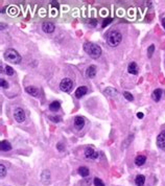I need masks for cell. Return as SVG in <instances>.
Returning <instances> with one entry per match:
<instances>
[{
	"instance_id": "cell-9",
	"label": "cell",
	"mask_w": 165,
	"mask_h": 186,
	"mask_svg": "<svg viewBox=\"0 0 165 186\" xmlns=\"http://www.w3.org/2000/svg\"><path fill=\"white\" fill-rule=\"evenodd\" d=\"M85 118L82 117V116H76L74 118V126L76 128V130H82L85 126Z\"/></svg>"
},
{
	"instance_id": "cell-31",
	"label": "cell",
	"mask_w": 165,
	"mask_h": 186,
	"mask_svg": "<svg viewBox=\"0 0 165 186\" xmlns=\"http://www.w3.org/2000/svg\"><path fill=\"white\" fill-rule=\"evenodd\" d=\"M111 22H112V19H111V18L105 19V21H103V27H105V26L108 25L109 23H111Z\"/></svg>"
},
{
	"instance_id": "cell-24",
	"label": "cell",
	"mask_w": 165,
	"mask_h": 186,
	"mask_svg": "<svg viewBox=\"0 0 165 186\" xmlns=\"http://www.w3.org/2000/svg\"><path fill=\"white\" fill-rule=\"evenodd\" d=\"M93 183H94V186H105V183H103V182L101 181V180L99 179V178H97V177L94 178Z\"/></svg>"
},
{
	"instance_id": "cell-26",
	"label": "cell",
	"mask_w": 165,
	"mask_h": 186,
	"mask_svg": "<svg viewBox=\"0 0 165 186\" xmlns=\"http://www.w3.org/2000/svg\"><path fill=\"white\" fill-rule=\"evenodd\" d=\"M154 51H155V45H151L148 48H147V57H153V53H154Z\"/></svg>"
},
{
	"instance_id": "cell-27",
	"label": "cell",
	"mask_w": 165,
	"mask_h": 186,
	"mask_svg": "<svg viewBox=\"0 0 165 186\" xmlns=\"http://www.w3.org/2000/svg\"><path fill=\"white\" fill-rule=\"evenodd\" d=\"M48 118L51 120L52 122H61L62 121V118L60 117V116H48Z\"/></svg>"
},
{
	"instance_id": "cell-6",
	"label": "cell",
	"mask_w": 165,
	"mask_h": 186,
	"mask_svg": "<svg viewBox=\"0 0 165 186\" xmlns=\"http://www.w3.org/2000/svg\"><path fill=\"white\" fill-rule=\"evenodd\" d=\"M85 157L87 159H91V160H96L98 158V153L94 151L93 147H88L85 149Z\"/></svg>"
},
{
	"instance_id": "cell-5",
	"label": "cell",
	"mask_w": 165,
	"mask_h": 186,
	"mask_svg": "<svg viewBox=\"0 0 165 186\" xmlns=\"http://www.w3.org/2000/svg\"><path fill=\"white\" fill-rule=\"evenodd\" d=\"M14 118L16 119L17 122H24L26 119V115H25V112H24V110H23L22 108H16L14 110Z\"/></svg>"
},
{
	"instance_id": "cell-16",
	"label": "cell",
	"mask_w": 165,
	"mask_h": 186,
	"mask_svg": "<svg viewBox=\"0 0 165 186\" xmlns=\"http://www.w3.org/2000/svg\"><path fill=\"white\" fill-rule=\"evenodd\" d=\"M146 162V157L143 156V155H139V156L136 157L135 159V164L137 166H142L143 164Z\"/></svg>"
},
{
	"instance_id": "cell-7",
	"label": "cell",
	"mask_w": 165,
	"mask_h": 186,
	"mask_svg": "<svg viewBox=\"0 0 165 186\" xmlns=\"http://www.w3.org/2000/svg\"><path fill=\"white\" fill-rule=\"evenodd\" d=\"M42 29L46 34H51V32H55V26L52 22H49V21H45V22L42 23Z\"/></svg>"
},
{
	"instance_id": "cell-11",
	"label": "cell",
	"mask_w": 165,
	"mask_h": 186,
	"mask_svg": "<svg viewBox=\"0 0 165 186\" xmlns=\"http://www.w3.org/2000/svg\"><path fill=\"white\" fill-rule=\"evenodd\" d=\"M41 181L43 184H45V185H47V184H49V182H50V172H49V170L45 169L42 172L41 174Z\"/></svg>"
},
{
	"instance_id": "cell-18",
	"label": "cell",
	"mask_w": 165,
	"mask_h": 186,
	"mask_svg": "<svg viewBox=\"0 0 165 186\" xmlns=\"http://www.w3.org/2000/svg\"><path fill=\"white\" fill-rule=\"evenodd\" d=\"M25 91L27 92L28 94L32 95V96H38V95H39V90H38L36 87H32V86H29V87H26Z\"/></svg>"
},
{
	"instance_id": "cell-19",
	"label": "cell",
	"mask_w": 165,
	"mask_h": 186,
	"mask_svg": "<svg viewBox=\"0 0 165 186\" xmlns=\"http://www.w3.org/2000/svg\"><path fill=\"white\" fill-rule=\"evenodd\" d=\"M78 174H80V176H82V178H86L89 176L90 172H89V168L86 167V166H80V168H78Z\"/></svg>"
},
{
	"instance_id": "cell-15",
	"label": "cell",
	"mask_w": 165,
	"mask_h": 186,
	"mask_svg": "<svg viewBox=\"0 0 165 186\" xmlns=\"http://www.w3.org/2000/svg\"><path fill=\"white\" fill-rule=\"evenodd\" d=\"M128 73H131V74H134V75H136V74L138 73V66L136 63L132 62L128 64Z\"/></svg>"
},
{
	"instance_id": "cell-1",
	"label": "cell",
	"mask_w": 165,
	"mask_h": 186,
	"mask_svg": "<svg viewBox=\"0 0 165 186\" xmlns=\"http://www.w3.org/2000/svg\"><path fill=\"white\" fill-rule=\"evenodd\" d=\"M84 50L92 57V59H98L101 55V48L97 44L91 43V42H86L84 44Z\"/></svg>"
},
{
	"instance_id": "cell-17",
	"label": "cell",
	"mask_w": 165,
	"mask_h": 186,
	"mask_svg": "<svg viewBox=\"0 0 165 186\" xmlns=\"http://www.w3.org/2000/svg\"><path fill=\"white\" fill-rule=\"evenodd\" d=\"M0 149L2 152H7V151H11V144L7 140H2L1 141V144H0Z\"/></svg>"
},
{
	"instance_id": "cell-10",
	"label": "cell",
	"mask_w": 165,
	"mask_h": 186,
	"mask_svg": "<svg viewBox=\"0 0 165 186\" xmlns=\"http://www.w3.org/2000/svg\"><path fill=\"white\" fill-rule=\"evenodd\" d=\"M96 66L95 65H90L89 67L87 68V70H86V76H87L88 78H95V75H96Z\"/></svg>"
},
{
	"instance_id": "cell-14",
	"label": "cell",
	"mask_w": 165,
	"mask_h": 186,
	"mask_svg": "<svg viewBox=\"0 0 165 186\" xmlns=\"http://www.w3.org/2000/svg\"><path fill=\"white\" fill-rule=\"evenodd\" d=\"M162 93H163V91L161 89H156V90H154V92H153L151 97H153V99H154L156 103H158V101H160L161 97H162Z\"/></svg>"
},
{
	"instance_id": "cell-21",
	"label": "cell",
	"mask_w": 165,
	"mask_h": 186,
	"mask_svg": "<svg viewBox=\"0 0 165 186\" xmlns=\"http://www.w3.org/2000/svg\"><path fill=\"white\" fill-rule=\"evenodd\" d=\"M145 183V177L143 175H138L135 178V184L137 186H143Z\"/></svg>"
},
{
	"instance_id": "cell-22",
	"label": "cell",
	"mask_w": 165,
	"mask_h": 186,
	"mask_svg": "<svg viewBox=\"0 0 165 186\" xmlns=\"http://www.w3.org/2000/svg\"><path fill=\"white\" fill-rule=\"evenodd\" d=\"M5 176H6V168L3 164H1L0 165V177H1V179H3Z\"/></svg>"
},
{
	"instance_id": "cell-25",
	"label": "cell",
	"mask_w": 165,
	"mask_h": 186,
	"mask_svg": "<svg viewBox=\"0 0 165 186\" xmlns=\"http://www.w3.org/2000/svg\"><path fill=\"white\" fill-rule=\"evenodd\" d=\"M5 73L7 75H13L14 74V69L11 68V66H9V65H5Z\"/></svg>"
},
{
	"instance_id": "cell-12",
	"label": "cell",
	"mask_w": 165,
	"mask_h": 186,
	"mask_svg": "<svg viewBox=\"0 0 165 186\" xmlns=\"http://www.w3.org/2000/svg\"><path fill=\"white\" fill-rule=\"evenodd\" d=\"M87 92H88L87 87L80 86V87H78L77 89L75 90V97L76 98H80V97H82L85 94H87Z\"/></svg>"
},
{
	"instance_id": "cell-13",
	"label": "cell",
	"mask_w": 165,
	"mask_h": 186,
	"mask_svg": "<svg viewBox=\"0 0 165 186\" xmlns=\"http://www.w3.org/2000/svg\"><path fill=\"white\" fill-rule=\"evenodd\" d=\"M103 93H105V95H108V96L115 97V96H117V94H118V91L112 87H108L103 90Z\"/></svg>"
},
{
	"instance_id": "cell-23",
	"label": "cell",
	"mask_w": 165,
	"mask_h": 186,
	"mask_svg": "<svg viewBox=\"0 0 165 186\" xmlns=\"http://www.w3.org/2000/svg\"><path fill=\"white\" fill-rule=\"evenodd\" d=\"M123 96H124V98H126V101H134L133 94H131V93H130V92H128V91L123 92Z\"/></svg>"
},
{
	"instance_id": "cell-32",
	"label": "cell",
	"mask_w": 165,
	"mask_h": 186,
	"mask_svg": "<svg viewBox=\"0 0 165 186\" xmlns=\"http://www.w3.org/2000/svg\"><path fill=\"white\" fill-rule=\"evenodd\" d=\"M137 117H138V118H140V119H141V118H143V117H144V114H143L142 112H138V113H137Z\"/></svg>"
},
{
	"instance_id": "cell-4",
	"label": "cell",
	"mask_w": 165,
	"mask_h": 186,
	"mask_svg": "<svg viewBox=\"0 0 165 186\" xmlns=\"http://www.w3.org/2000/svg\"><path fill=\"white\" fill-rule=\"evenodd\" d=\"M73 87V82L70 78H63L60 83V89L63 92H70Z\"/></svg>"
},
{
	"instance_id": "cell-3",
	"label": "cell",
	"mask_w": 165,
	"mask_h": 186,
	"mask_svg": "<svg viewBox=\"0 0 165 186\" xmlns=\"http://www.w3.org/2000/svg\"><path fill=\"white\" fill-rule=\"evenodd\" d=\"M4 59L9 62L14 63V64H19L22 61L20 53L13 48H9L4 51Z\"/></svg>"
},
{
	"instance_id": "cell-28",
	"label": "cell",
	"mask_w": 165,
	"mask_h": 186,
	"mask_svg": "<svg viewBox=\"0 0 165 186\" xmlns=\"http://www.w3.org/2000/svg\"><path fill=\"white\" fill-rule=\"evenodd\" d=\"M0 84H1V87L4 88V89H7V88H9V83H7L4 78H1V80H0Z\"/></svg>"
},
{
	"instance_id": "cell-33",
	"label": "cell",
	"mask_w": 165,
	"mask_h": 186,
	"mask_svg": "<svg viewBox=\"0 0 165 186\" xmlns=\"http://www.w3.org/2000/svg\"><path fill=\"white\" fill-rule=\"evenodd\" d=\"M161 23H162V26L164 27V29H165V18L162 19V22H161Z\"/></svg>"
},
{
	"instance_id": "cell-2",
	"label": "cell",
	"mask_w": 165,
	"mask_h": 186,
	"mask_svg": "<svg viewBox=\"0 0 165 186\" xmlns=\"http://www.w3.org/2000/svg\"><path fill=\"white\" fill-rule=\"evenodd\" d=\"M122 41V34L118 30H111L107 34V42L111 47H116Z\"/></svg>"
},
{
	"instance_id": "cell-20",
	"label": "cell",
	"mask_w": 165,
	"mask_h": 186,
	"mask_svg": "<svg viewBox=\"0 0 165 186\" xmlns=\"http://www.w3.org/2000/svg\"><path fill=\"white\" fill-rule=\"evenodd\" d=\"M61 108V103L60 101H52V103L49 105V110L52 111V112H55V111H59Z\"/></svg>"
},
{
	"instance_id": "cell-29",
	"label": "cell",
	"mask_w": 165,
	"mask_h": 186,
	"mask_svg": "<svg viewBox=\"0 0 165 186\" xmlns=\"http://www.w3.org/2000/svg\"><path fill=\"white\" fill-rule=\"evenodd\" d=\"M57 149H59L60 152H63V151L65 149V145L63 144V143H61V142L57 143Z\"/></svg>"
},
{
	"instance_id": "cell-8",
	"label": "cell",
	"mask_w": 165,
	"mask_h": 186,
	"mask_svg": "<svg viewBox=\"0 0 165 186\" xmlns=\"http://www.w3.org/2000/svg\"><path fill=\"white\" fill-rule=\"evenodd\" d=\"M157 145H158L159 149H161L162 151H165V130L163 132H161L158 137H157Z\"/></svg>"
},
{
	"instance_id": "cell-30",
	"label": "cell",
	"mask_w": 165,
	"mask_h": 186,
	"mask_svg": "<svg viewBox=\"0 0 165 186\" xmlns=\"http://www.w3.org/2000/svg\"><path fill=\"white\" fill-rule=\"evenodd\" d=\"M9 9H11V11H9V15H11V16H13V15H16L17 14V9H16V7L11 6V7H9Z\"/></svg>"
}]
</instances>
